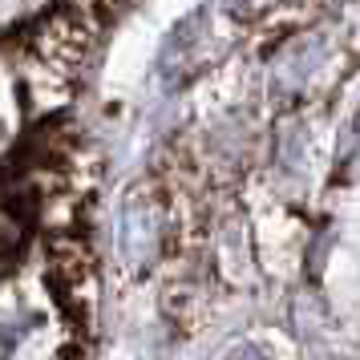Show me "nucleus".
<instances>
[{
  "mask_svg": "<svg viewBox=\"0 0 360 360\" xmlns=\"http://www.w3.org/2000/svg\"><path fill=\"white\" fill-rule=\"evenodd\" d=\"M25 239V227H20V219L13 211H4L0 207V255H13Z\"/></svg>",
  "mask_w": 360,
  "mask_h": 360,
  "instance_id": "obj_1",
  "label": "nucleus"
},
{
  "mask_svg": "<svg viewBox=\"0 0 360 360\" xmlns=\"http://www.w3.org/2000/svg\"><path fill=\"white\" fill-rule=\"evenodd\" d=\"M231 360H267L259 352V348H251V344H243V348H235V352H231Z\"/></svg>",
  "mask_w": 360,
  "mask_h": 360,
  "instance_id": "obj_2",
  "label": "nucleus"
}]
</instances>
